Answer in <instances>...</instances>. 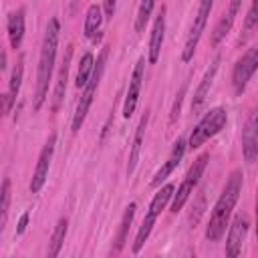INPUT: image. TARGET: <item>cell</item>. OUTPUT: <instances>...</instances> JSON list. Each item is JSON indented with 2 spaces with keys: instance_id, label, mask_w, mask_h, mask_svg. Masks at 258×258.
<instances>
[{
  "instance_id": "6da1fadb",
  "label": "cell",
  "mask_w": 258,
  "mask_h": 258,
  "mask_svg": "<svg viewBox=\"0 0 258 258\" xmlns=\"http://www.w3.org/2000/svg\"><path fill=\"white\" fill-rule=\"evenodd\" d=\"M242 169H234L220 194V198L216 200L214 204V210H212V216H210V224L206 228V238L210 242H218L224 232H226V226L230 222V216L234 212V206L240 198V191H242Z\"/></svg>"
},
{
  "instance_id": "7a4b0ae2",
  "label": "cell",
  "mask_w": 258,
  "mask_h": 258,
  "mask_svg": "<svg viewBox=\"0 0 258 258\" xmlns=\"http://www.w3.org/2000/svg\"><path fill=\"white\" fill-rule=\"evenodd\" d=\"M58 34H60L58 18H50L46 24V30H44L40 56H38V69H36V95H34V109L36 111L42 107V103L46 101V95H48V83L52 79L54 60H56Z\"/></svg>"
},
{
  "instance_id": "3957f363",
  "label": "cell",
  "mask_w": 258,
  "mask_h": 258,
  "mask_svg": "<svg viewBox=\"0 0 258 258\" xmlns=\"http://www.w3.org/2000/svg\"><path fill=\"white\" fill-rule=\"evenodd\" d=\"M107 54H109V46H103V50L99 52L97 60H95V69H93V75L89 79V83L83 87V93H81V99H79V105H77V111L73 115V123H71V129L73 133H77L81 129V125L85 123V117L93 105V99H95V93L99 89V83H101V77L105 73V64H107Z\"/></svg>"
},
{
  "instance_id": "277c9868",
  "label": "cell",
  "mask_w": 258,
  "mask_h": 258,
  "mask_svg": "<svg viewBox=\"0 0 258 258\" xmlns=\"http://www.w3.org/2000/svg\"><path fill=\"white\" fill-rule=\"evenodd\" d=\"M226 123H228V113H226V109H222V107L210 109V111L200 119V123L191 129V135H189V139H187V149H198V147H202L208 139H212L214 135H218V133L226 127Z\"/></svg>"
},
{
  "instance_id": "5b68a950",
  "label": "cell",
  "mask_w": 258,
  "mask_h": 258,
  "mask_svg": "<svg viewBox=\"0 0 258 258\" xmlns=\"http://www.w3.org/2000/svg\"><path fill=\"white\" fill-rule=\"evenodd\" d=\"M208 159H210V153H202V155L191 163V167L187 169V175L183 177L181 185L177 187V194H173V200H171V212H173V214H177V212L185 206L187 198L191 196V191H194L196 185L200 183V179H202V175H204V169H206V165H208Z\"/></svg>"
},
{
  "instance_id": "8992f818",
  "label": "cell",
  "mask_w": 258,
  "mask_h": 258,
  "mask_svg": "<svg viewBox=\"0 0 258 258\" xmlns=\"http://www.w3.org/2000/svg\"><path fill=\"white\" fill-rule=\"evenodd\" d=\"M212 6H214V0H200V6H198V12H196V18H194V24H191V28L187 32V38H185V44H183V50H181V60L183 62H189L194 58V52L198 48V42L202 38V32H204V28L208 24Z\"/></svg>"
},
{
  "instance_id": "52a82bcc",
  "label": "cell",
  "mask_w": 258,
  "mask_h": 258,
  "mask_svg": "<svg viewBox=\"0 0 258 258\" xmlns=\"http://www.w3.org/2000/svg\"><path fill=\"white\" fill-rule=\"evenodd\" d=\"M258 71V48H248L234 64L232 71V87L236 95H242L248 87V81L252 79V75Z\"/></svg>"
},
{
  "instance_id": "ba28073f",
  "label": "cell",
  "mask_w": 258,
  "mask_h": 258,
  "mask_svg": "<svg viewBox=\"0 0 258 258\" xmlns=\"http://www.w3.org/2000/svg\"><path fill=\"white\" fill-rule=\"evenodd\" d=\"M54 145H56V135L50 133L40 155H38V161H36V167H34V173H32V179H30V191L32 194H38L42 189V185L46 183V177H48V169H50V159H52V153H54Z\"/></svg>"
},
{
  "instance_id": "9c48e42d",
  "label": "cell",
  "mask_w": 258,
  "mask_h": 258,
  "mask_svg": "<svg viewBox=\"0 0 258 258\" xmlns=\"http://www.w3.org/2000/svg\"><path fill=\"white\" fill-rule=\"evenodd\" d=\"M248 228H250V216L246 212L236 214V218L230 224V232L226 238V256H238L242 252V244L248 236Z\"/></svg>"
},
{
  "instance_id": "30bf717a",
  "label": "cell",
  "mask_w": 258,
  "mask_h": 258,
  "mask_svg": "<svg viewBox=\"0 0 258 258\" xmlns=\"http://www.w3.org/2000/svg\"><path fill=\"white\" fill-rule=\"evenodd\" d=\"M143 73H145V56H139V58H137V64H135V69H133V73H131L129 89H127L125 103H123V117H125V119H129V117L135 113L137 99H139V93H141Z\"/></svg>"
},
{
  "instance_id": "8fae6325",
  "label": "cell",
  "mask_w": 258,
  "mask_h": 258,
  "mask_svg": "<svg viewBox=\"0 0 258 258\" xmlns=\"http://www.w3.org/2000/svg\"><path fill=\"white\" fill-rule=\"evenodd\" d=\"M185 149H187V141L183 139V137H177L175 139V143H173V147H171V153H169V157H167V161L157 169V173L153 175V179H151V187H159L173 171H175V167L179 165V161L183 159V155H185Z\"/></svg>"
},
{
  "instance_id": "7c38bea8",
  "label": "cell",
  "mask_w": 258,
  "mask_h": 258,
  "mask_svg": "<svg viewBox=\"0 0 258 258\" xmlns=\"http://www.w3.org/2000/svg\"><path fill=\"white\" fill-rule=\"evenodd\" d=\"M242 155L246 163L258 159V111L252 113L242 129Z\"/></svg>"
},
{
  "instance_id": "4fadbf2b",
  "label": "cell",
  "mask_w": 258,
  "mask_h": 258,
  "mask_svg": "<svg viewBox=\"0 0 258 258\" xmlns=\"http://www.w3.org/2000/svg\"><path fill=\"white\" fill-rule=\"evenodd\" d=\"M163 36H165V6H161L159 14L155 16L153 28H151L149 50H147V60H149V64H155V62L159 60L161 46H163Z\"/></svg>"
},
{
  "instance_id": "5bb4252c",
  "label": "cell",
  "mask_w": 258,
  "mask_h": 258,
  "mask_svg": "<svg viewBox=\"0 0 258 258\" xmlns=\"http://www.w3.org/2000/svg\"><path fill=\"white\" fill-rule=\"evenodd\" d=\"M218 64H220V56L214 58V62H212L210 69L206 71L204 79L200 81V85H198V89H196V93H194V97H191V111H194V113H198V111L202 109V105L206 103L208 93H210V87H212L214 77H216V73H218Z\"/></svg>"
},
{
  "instance_id": "9a60e30c",
  "label": "cell",
  "mask_w": 258,
  "mask_h": 258,
  "mask_svg": "<svg viewBox=\"0 0 258 258\" xmlns=\"http://www.w3.org/2000/svg\"><path fill=\"white\" fill-rule=\"evenodd\" d=\"M147 121H149V113H145L135 129V135H133V141H131V147H129V159H127V175H131L135 171V165L139 161V155H141V149H143V137H145V129H147Z\"/></svg>"
},
{
  "instance_id": "2e32d148",
  "label": "cell",
  "mask_w": 258,
  "mask_h": 258,
  "mask_svg": "<svg viewBox=\"0 0 258 258\" xmlns=\"http://www.w3.org/2000/svg\"><path fill=\"white\" fill-rule=\"evenodd\" d=\"M6 32H8L10 46L14 50L20 48L22 38H24V8L14 10V12L8 14V18H6Z\"/></svg>"
},
{
  "instance_id": "e0dca14e",
  "label": "cell",
  "mask_w": 258,
  "mask_h": 258,
  "mask_svg": "<svg viewBox=\"0 0 258 258\" xmlns=\"http://www.w3.org/2000/svg\"><path fill=\"white\" fill-rule=\"evenodd\" d=\"M240 2H242V0H230L228 12L220 18V22L216 24V28H214V32H212V46H218L220 40L232 30V24H234L236 14H238V8H240Z\"/></svg>"
},
{
  "instance_id": "ac0fdd59",
  "label": "cell",
  "mask_w": 258,
  "mask_h": 258,
  "mask_svg": "<svg viewBox=\"0 0 258 258\" xmlns=\"http://www.w3.org/2000/svg\"><path fill=\"white\" fill-rule=\"evenodd\" d=\"M135 202H131L125 212H123V218H121V224H119V230H117V236H115V246L111 250V254H119L123 248H125V242H127V236H129V228L133 224V218H135Z\"/></svg>"
},
{
  "instance_id": "d6986e66",
  "label": "cell",
  "mask_w": 258,
  "mask_h": 258,
  "mask_svg": "<svg viewBox=\"0 0 258 258\" xmlns=\"http://www.w3.org/2000/svg\"><path fill=\"white\" fill-rule=\"evenodd\" d=\"M103 10L99 4H91L87 8V16H85V36L91 40H99L101 38V24H103Z\"/></svg>"
},
{
  "instance_id": "ffe728a7",
  "label": "cell",
  "mask_w": 258,
  "mask_h": 258,
  "mask_svg": "<svg viewBox=\"0 0 258 258\" xmlns=\"http://www.w3.org/2000/svg\"><path fill=\"white\" fill-rule=\"evenodd\" d=\"M71 56H73V46L69 44L67 46V52L62 56V62H60V71H58V79H56V87H54V103H52V109L56 111L62 97H64V89H67V79H69V69H71Z\"/></svg>"
},
{
  "instance_id": "44dd1931",
  "label": "cell",
  "mask_w": 258,
  "mask_h": 258,
  "mask_svg": "<svg viewBox=\"0 0 258 258\" xmlns=\"http://www.w3.org/2000/svg\"><path fill=\"white\" fill-rule=\"evenodd\" d=\"M173 194H175V185H173V183H165L163 187H159V191L153 196V200H151L147 212L153 214V216H159V214L165 210V206L169 204V200L173 198Z\"/></svg>"
},
{
  "instance_id": "7402d4cb",
  "label": "cell",
  "mask_w": 258,
  "mask_h": 258,
  "mask_svg": "<svg viewBox=\"0 0 258 258\" xmlns=\"http://www.w3.org/2000/svg\"><path fill=\"white\" fill-rule=\"evenodd\" d=\"M67 228H69V222L67 218H60L52 230V236H50V244H48V256L50 258H56L60 248H62V242H64V236H67Z\"/></svg>"
},
{
  "instance_id": "603a6c76",
  "label": "cell",
  "mask_w": 258,
  "mask_h": 258,
  "mask_svg": "<svg viewBox=\"0 0 258 258\" xmlns=\"http://www.w3.org/2000/svg\"><path fill=\"white\" fill-rule=\"evenodd\" d=\"M93 69H95V56H93V52H85L81 56V62H79V69H77V81H75V85L79 89H83L89 83V79L93 75Z\"/></svg>"
},
{
  "instance_id": "cb8c5ba5",
  "label": "cell",
  "mask_w": 258,
  "mask_h": 258,
  "mask_svg": "<svg viewBox=\"0 0 258 258\" xmlns=\"http://www.w3.org/2000/svg\"><path fill=\"white\" fill-rule=\"evenodd\" d=\"M155 220H157V216H153V214H145V218H143V222H141V226H139V230H137V236H135V242H133V254H137L141 248H143V244H145V240L149 238V234H151V230H153V226H155Z\"/></svg>"
},
{
  "instance_id": "d4e9b609",
  "label": "cell",
  "mask_w": 258,
  "mask_h": 258,
  "mask_svg": "<svg viewBox=\"0 0 258 258\" xmlns=\"http://www.w3.org/2000/svg\"><path fill=\"white\" fill-rule=\"evenodd\" d=\"M155 8V0H141L139 2V8H137V16H135V30L137 32H143L145 30V24L151 16Z\"/></svg>"
},
{
  "instance_id": "484cf974",
  "label": "cell",
  "mask_w": 258,
  "mask_h": 258,
  "mask_svg": "<svg viewBox=\"0 0 258 258\" xmlns=\"http://www.w3.org/2000/svg\"><path fill=\"white\" fill-rule=\"evenodd\" d=\"M22 75H24V58L20 56L16 67L12 69V75H10V81H8V95L16 101V95L20 91V85H22Z\"/></svg>"
},
{
  "instance_id": "4316f807",
  "label": "cell",
  "mask_w": 258,
  "mask_h": 258,
  "mask_svg": "<svg viewBox=\"0 0 258 258\" xmlns=\"http://www.w3.org/2000/svg\"><path fill=\"white\" fill-rule=\"evenodd\" d=\"M8 208H10V179L6 177L2 181V194H0V232L6 226L8 220Z\"/></svg>"
},
{
  "instance_id": "83f0119b",
  "label": "cell",
  "mask_w": 258,
  "mask_h": 258,
  "mask_svg": "<svg viewBox=\"0 0 258 258\" xmlns=\"http://www.w3.org/2000/svg\"><path fill=\"white\" fill-rule=\"evenodd\" d=\"M258 24V0H252L248 12H246V18H244V36L250 34V30Z\"/></svg>"
},
{
  "instance_id": "f1b7e54d",
  "label": "cell",
  "mask_w": 258,
  "mask_h": 258,
  "mask_svg": "<svg viewBox=\"0 0 258 258\" xmlns=\"http://www.w3.org/2000/svg\"><path fill=\"white\" fill-rule=\"evenodd\" d=\"M204 208H206V200H204V196H198V200H196V204H194V208H191V210H196V212L189 214V224H191V226L198 224L200 216L204 214Z\"/></svg>"
},
{
  "instance_id": "f546056e",
  "label": "cell",
  "mask_w": 258,
  "mask_h": 258,
  "mask_svg": "<svg viewBox=\"0 0 258 258\" xmlns=\"http://www.w3.org/2000/svg\"><path fill=\"white\" fill-rule=\"evenodd\" d=\"M115 6H117V0H103V14H105L107 20L113 18V14H115Z\"/></svg>"
},
{
  "instance_id": "4dcf8cb0",
  "label": "cell",
  "mask_w": 258,
  "mask_h": 258,
  "mask_svg": "<svg viewBox=\"0 0 258 258\" xmlns=\"http://www.w3.org/2000/svg\"><path fill=\"white\" fill-rule=\"evenodd\" d=\"M28 218H30L28 212H24V214L20 216V220H18V224H16V234H18V236L26 232V228H28Z\"/></svg>"
},
{
  "instance_id": "1f68e13d",
  "label": "cell",
  "mask_w": 258,
  "mask_h": 258,
  "mask_svg": "<svg viewBox=\"0 0 258 258\" xmlns=\"http://www.w3.org/2000/svg\"><path fill=\"white\" fill-rule=\"evenodd\" d=\"M256 240H258V191H256Z\"/></svg>"
},
{
  "instance_id": "d6a6232c",
  "label": "cell",
  "mask_w": 258,
  "mask_h": 258,
  "mask_svg": "<svg viewBox=\"0 0 258 258\" xmlns=\"http://www.w3.org/2000/svg\"><path fill=\"white\" fill-rule=\"evenodd\" d=\"M0 69L2 71H6V52L2 50V60H0Z\"/></svg>"
},
{
  "instance_id": "836d02e7",
  "label": "cell",
  "mask_w": 258,
  "mask_h": 258,
  "mask_svg": "<svg viewBox=\"0 0 258 258\" xmlns=\"http://www.w3.org/2000/svg\"><path fill=\"white\" fill-rule=\"evenodd\" d=\"M77 4H79V0H71V6H73V10H77Z\"/></svg>"
}]
</instances>
